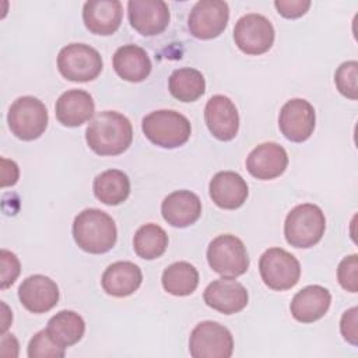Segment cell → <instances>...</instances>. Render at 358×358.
I'll list each match as a JSON object with an SVG mask.
<instances>
[{
	"mask_svg": "<svg viewBox=\"0 0 358 358\" xmlns=\"http://www.w3.org/2000/svg\"><path fill=\"white\" fill-rule=\"evenodd\" d=\"M143 281L140 267L131 262H115L106 267L101 284L108 295L123 298L134 294Z\"/></svg>",
	"mask_w": 358,
	"mask_h": 358,
	"instance_id": "603a6c76",
	"label": "cell"
},
{
	"mask_svg": "<svg viewBox=\"0 0 358 358\" xmlns=\"http://www.w3.org/2000/svg\"><path fill=\"white\" fill-rule=\"evenodd\" d=\"M168 88L173 98L182 102H194L206 91V80L199 70L182 67L169 76Z\"/></svg>",
	"mask_w": 358,
	"mask_h": 358,
	"instance_id": "4316f807",
	"label": "cell"
},
{
	"mask_svg": "<svg viewBox=\"0 0 358 358\" xmlns=\"http://www.w3.org/2000/svg\"><path fill=\"white\" fill-rule=\"evenodd\" d=\"M203 298L207 306L224 315L241 312L249 301L246 288L241 282L225 277L210 282L204 289Z\"/></svg>",
	"mask_w": 358,
	"mask_h": 358,
	"instance_id": "2e32d148",
	"label": "cell"
},
{
	"mask_svg": "<svg viewBox=\"0 0 358 358\" xmlns=\"http://www.w3.org/2000/svg\"><path fill=\"white\" fill-rule=\"evenodd\" d=\"M357 270H358V256L350 255L344 257L337 268V278L340 285L348 291V292H357L358 291V282H357Z\"/></svg>",
	"mask_w": 358,
	"mask_h": 358,
	"instance_id": "1f68e13d",
	"label": "cell"
},
{
	"mask_svg": "<svg viewBox=\"0 0 358 358\" xmlns=\"http://www.w3.org/2000/svg\"><path fill=\"white\" fill-rule=\"evenodd\" d=\"M326 229V218L320 207L303 203L294 207L284 222V235L287 242L299 249H308L316 245Z\"/></svg>",
	"mask_w": 358,
	"mask_h": 358,
	"instance_id": "277c9868",
	"label": "cell"
},
{
	"mask_svg": "<svg viewBox=\"0 0 358 358\" xmlns=\"http://www.w3.org/2000/svg\"><path fill=\"white\" fill-rule=\"evenodd\" d=\"M274 27L262 14L250 13L241 17L234 28L235 45L246 55L259 56L274 43Z\"/></svg>",
	"mask_w": 358,
	"mask_h": 358,
	"instance_id": "30bf717a",
	"label": "cell"
},
{
	"mask_svg": "<svg viewBox=\"0 0 358 358\" xmlns=\"http://www.w3.org/2000/svg\"><path fill=\"white\" fill-rule=\"evenodd\" d=\"M357 80H358V63L355 60L344 62L336 70L334 83H336L338 92L352 101H355L358 98Z\"/></svg>",
	"mask_w": 358,
	"mask_h": 358,
	"instance_id": "4dcf8cb0",
	"label": "cell"
},
{
	"mask_svg": "<svg viewBox=\"0 0 358 358\" xmlns=\"http://www.w3.org/2000/svg\"><path fill=\"white\" fill-rule=\"evenodd\" d=\"M357 312L358 309L354 306L348 310H345L341 316L340 322V331L345 341H348L352 345H357L358 331H357Z\"/></svg>",
	"mask_w": 358,
	"mask_h": 358,
	"instance_id": "e575fe53",
	"label": "cell"
},
{
	"mask_svg": "<svg viewBox=\"0 0 358 358\" xmlns=\"http://www.w3.org/2000/svg\"><path fill=\"white\" fill-rule=\"evenodd\" d=\"M46 330L59 345L66 348L83 338L85 322L74 310H60L49 319Z\"/></svg>",
	"mask_w": 358,
	"mask_h": 358,
	"instance_id": "484cf974",
	"label": "cell"
},
{
	"mask_svg": "<svg viewBox=\"0 0 358 358\" xmlns=\"http://www.w3.org/2000/svg\"><path fill=\"white\" fill-rule=\"evenodd\" d=\"M48 109L45 103L31 95L17 98L7 115L11 133L24 141H31L43 134L48 127Z\"/></svg>",
	"mask_w": 358,
	"mask_h": 358,
	"instance_id": "5b68a950",
	"label": "cell"
},
{
	"mask_svg": "<svg viewBox=\"0 0 358 358\" xmlns=\"http://www.w3.org/2000/svg\"><path fill=\"white\" fill-rule=\"evenodd\" d=\"M1 176H3V182H1V186L6 187V186H13L17 183L18 180V175H20V171H18V166L14 161H8L6 158H1Z\"/></svg>",
	"mask_w": 358,
	"mask_h": 358,
	"instance_id": "d590c367",
	"label": "cell"
},
{
	"mask_svg": "<svg viewBox=\"0 0 358 358\" xmlns=\"http://www.w3.org/2000/svg\"><path fill=\"white\" fill-rule=\"evenodd\" d=\"M18 298L27 310L32 313H45L57 305L59 287L52 278L43 274H34L21 282Z\"/></svg>",
	"mask_w": 358,
	"mask_h": 358,
	"instance_id": "9a60e30c",
	"label": "cell"
},
{
	"mask_svg": "<svg viewBox=\"0 0 358 358\" xmlns=\"http://www.w3.org/2000/svg\"><path fill=\"white\" fill-rule=\"evenodd\" d=\"M102 67L99 52L85 43H70L57 55L59 73L69 81H92L101 74Z\"/></svg>",
	"mask_w": 358,
	"mask_h": 358,
	"instance_id": "52a82bcc",
	"label": "cell"
},
{
	"mask_svg": "<svg viewBox=\"0 0 358 358\" xmlns=\"http://www.w3.org/2000/svg\"><path fill=\"white\" fill-rule=\"evenodd\" d=\"M123 17L119 0H90L83 7V21L87 29L95 35L115 34Z\"/></svg>",
	"mask_w": 358,
	"mask_h": 358,
	"instance_id": "ac0fdd59",
	"label": "cell"
},
{
	"mask_svg": "<svg viewBox=\"0 0 358 358\" xmlns=\"http://www.w3.org/2000/svg\"><path fill=\"white\" fill-rule=\"evenodd\" d=\"M204 120L210 133L221 141L235 138L239 130V113L225 95H213L204 108Z\"/></svg>",
	"mask_w": 358,
	"mask_h": 358,
	"instance_id": "5bb4252c",
	"label": "cell"
},
{
	"mask_svg": "<svg viewBox=\"0 0 358 358\" xmlns=\"http://www.w3.org/2000/svg\"><path fill=\"white\" fill-rule=\"evenodd\" d=\"M73 238L80 249L92 255L109 252L117 239L113 218L99 208H85L74 218Z\"/></svg>",
	"mask_w": 358,
	"mask_h": 358,
	"instance_id": "7a4b0ae2",
	"label": "cell"
},
{
	"mask_svg": "<svg viewBox=\"0 0 358 358\" xmlns=\"http://www.w3.org/2000/svg\"><path fill=\"white\" fill-rule=\"evenodd\" d=\"M66 348L59 345L48 333L46 329L39 330L32 336L28 344V357L29 358H63Z\"/></svg>",
	"mask_w": 358,
	"mask_h": 358,
	"instance_id": "f546056e",
	"label": "cell"
},
{
	"mask_svg": "<svg viewBox=\"0 0 358 358\" xmlns=\"http://www.w3.org/2000/svg\"><path fill=\"white\" fill-rule=\"evenodd\" d=\"M161 213L169 225L186 228L200 218L201 201L199 196L190 190H176L164 199Z\"/></svg>",
	"mask_w": 358,
	"mask_h": 358,
	"instance_id": "ffe728a7",
	"label": "cell"
},
{
	"mask_svg": "<svg viewBox=\"0 0 358 358\" xmlns=\"http://www.w3.org/2000/svg\"><path fill=\"white\" fill-rule=\"evenodd\" d=\"M288 166V155L284 147L268 141L253 148L246 158L248 172L260 180H271L284 173Z\"/></svg>",
	"mask_w": 358,
	"mask_h": 358,
	"instance_id": "e0dca14e",
	"label": "cell"
},
{
	"mask_svg": "<svg viewBox=\"0 0 358 358\" xmlns=\"http://www.w3.org/2000/svg\"><path fill=\"white\" fill-rule=\"evenodd\" d=\"M229 20V7L221 0L197 1L187 18V28L197 39H213L222 34Z\"/></svg>",
	"mask_w": 358,
	"mask_h": 358,
	"instance_id": "8fae6325",
	"label": "cell"
},
{
	"mask_svg": "<svg viewBox=\"0 0 358 358\" xmlns=\"http://www.w3.org/2000/svg\"><path fill=\"white\" fill-rule=\"evenodd\" d=\"M331 303V294L322 285H308L298 291L289 305L291 315L301 323H313L322 319Z\"/></svg>",
	"mask_w": 358,
	"mask_h": 358,
	"instance_id": "44dd1931",
	"label": "cell"
},
{
	"mask_svg": "<svg viewBox=\"0 0 358 358\" xmlns=\"http://www.w3.org/2000/svg\"><path fill=\"white\" fill-rule=\"evenodd\" d=\"M85 140L98 155H119L130 147L133 127L124 115L116 110H103L90 120Z\"/></svg>",
	"mask_w": 358,
	"mask_h": 358,
	"instance_id": "6da1fadb",
	"label": "cell"
},
{
	"mask_svg": "<svg viewBox=\"0 0 358 358\" xmlns=\"http://www.w3.org/2000/svg\"><path fill=\"white\" fill-rule=\"evenodd\" d=\"M0 262H1V289H6L15 282L21 271V264L18 257L7 249H1Z\"/></svg>",
	"mask_w": 358,
	"mask_h": 358,
	"instance_id": "d6a6232c",
	"label": "cell"
},
{
	"mask_svg": "<svg viewBox=\"0 0 358 358\" xmlns=\"http://www.w3.org/2000/svg\"><path fill=\"white\" fill-rule=\"evenodd\" d=\"M168 246V235L165 229L157 224L141 225L133 238V248L138 257L154 260L164 255Z\"/></svg>",
	"mask_w": 358,
	"mask_h": 358,
	"instance_id": "f1b7e54d",
	"label": "cell"
},
{
	"mask_svg": "<svg viewBox=\"0 0 358 358\" xmlns=\"http://www.w3.org/2000/svg\"><path fill=\"white\" fill-rule=\"evenodd\" d=\"M207 262L213 271L225 278L239 277L249 268V256L245 243L231 234L218 235L210 242Z\"/></svg>",
	"mask_w": 358,
	"mask_h": 358,
	"instance_id": "8992f818",
	"label": "cell"
},
{
	"mask_svg": "<svg viewBox=\"0 0 358 358\" xmlns=\"http://www.w3.org/2000/svg\"><path fill=\"white\" fill-rule=\"evenodd\" d=\"M316 115L313 106L302 98L287 101L278 115V127L284 137L294 143L306 141L315 130Z\"/></svg>",
	"mask_w": 358,
	"mask_h": 358,
	"instance_id": "7c38bea8",
	"label": "cell"
},
{
	"mask_svg": "<svg viewBox=\"0 0 358 358\" xmlns=\"http://www.w3.org/2000/svg\"><path fill=\"white\" fill-rule=\"evenodd\" d=\"M116 74L130 83L144 81L151 73V60L147 52L137 45H123L113 55Z\"/></svg>",
	"mask_w": 358,
	"mask_h": 358,
	"instance_id": "cb8c5ba5",
	"label": "cell"
},
{
	"mask_svg": "<svg viewBox=\"0 0 358 358\" xmlns=\"http://www.w3.org/2000/svg\"><path fill=\"white\" fill-rule=\"evenodd\" d=\"M199 285V271L187 262H176L168 266L162 273L164 289L175 296H187Z\"/></svg>",
	"mask_w": 358,
	"mask_h": 358,
	"instance_id": "83f0119b",
	"label": "cell"
},
{
	"mask_svg": "<svg viewBox=\"0 0 358 358\" xmlns=\"http://www.w3.org/2000/svg\"><path fill=\"white\" fill-rule=\"evenodd\" d=\"M211 200L221 208H239L248 199L249 187L245 179L234 171L217 172L208 186Z\"/></svg>",
	"mask_w": 358,
	"mask_h": 358,
	"instance_id": "d6986e66",
	"label": "cell"
},
{
	"mask_svg": "<svg viewBox=\"0 0 358 358\" xmlns=\"http://www.w3.org/2000/svg\"><path fill=\"white\" fill-rule=\"evenodd\" d=\"M189 352L193 358H229L234 352V337L218 322H200L190 333Z\"/></svg>",
	"mask_w": 358,
	"mask_h": 358,
	"instance_id": "9c48e42d",
	"label": "cell"
},
{
	"mask_svg": "<svg viewBox=\"0 0 358 358\" xmlns=\"http://www.w3.org/2000/svg\"><path fill=\"white\" fill-rule=\"evenodd\" d=\"M259 271L263 282L270 289L285 291L298 284L301 264L289 252L281 248H270L260 256Z\"/></svg>",
	"mask_w": 358,
	"mask_h": 358,
	"instance_id": "ba28073f",
	"label": "cell"
},
{
	"mask_svg": "<svg viewBox=\"0 0 358 358\" xmlns=\"http://www.w3.org/2000/svg\"><path fill=\"white\" fill-rule=\"evenodd\" d=\"M127 15L130 25L144 36L164 32L171 18L168 4L162 0H130Z\"/></svg>",
	"mask_w": 358,
	"mask_h": 358,
	"instance_id": "4fadbf2b",
	"label": "cell"
},
{
	"mask_svg": "<svg viewBox=\"0 0 358 358\" xmlns=\"http://www.w3.org/2000/svg\"><path fill=\"white\" fill-rule=\"evenodd\" d=\"M55 113L63 126L78 127L94 117L95 103L87 91L69 90L57 98Z\"/></svg>",
	"mask_w": 358,
	"mask_h": 358,
	"instance_id": "7402d4cb",
	"label": "cell"
},
{
	"mask_svg": "<svg viewBox=\"0 0 358 358\" xmlns=\"http://www.w3.org/2000/svg\"><path fill=\"white\" fill-rule=\"evenodd\" d=\"M144 136L162 148H178L183 145L192 133L190 122L176 110L159 109L143 117Z\"/></svg>",
	"mask_w": 358,
	"mask_h": 358,
	"instance_id": "3957f363",
	"label": "cell"
},
{
	"mask_svg": "<svg viewBox=\"0 0 358 358\" xmlns=\"http://www.w3.org/2000/svg\"><path fill=\"white\" fill-rule=\"evenodd\" d=\"M274 6L278 11L285 18H299L310 7L309 0H275Z\"/></svg>",
	"mask_w": 358,
	"mask_h": 358,
	"instance_id": "836d02e7",
	"label": "cell"
},
{
	"mask_svg": "<svg viewBox=\"0 0 358 358\" xmlns=\"http://www.w3.org/2000/svg\"><path fill=\"white\" fill-rule=\"evenodd\" d=\"M95 197L106 206H117L130 194V179L119 169H108L96 175L92 183Z\"/></svg>",
	"mask_w": 358,
	"mask_h": 358,
	"instance_id": "d4e9b609",
	"label": "cell"
}]
</instances>
